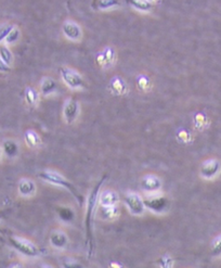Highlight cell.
Listing matches in <instances>:
<instances>
[{
  "label": "cell",
  "instance_id": "cell-1",
  "mask_svg": "<svg viewBox=\"0 0 221 268\" xmlns=\"http://www.w3.org/2000/svg\"><path fill=\"white\" fill-rule=\"evenodd\" d=\"M107 177L104 176L101 180H99L96 187L90 191L89 195L87 198L86 202V216H85V228H86V243L88 248V252L89 255L92 254L93 251V236H92V220L93 215H95L96 206L98 204L99 194L101 192V188L103 186L104 181H106Z\"/></svg>",
  "mask_w": 221,
  "mask_h": 268
},
{
  "label": "cell",
  "instance_id": "cell-2",
  "mask_svg": "<svg viewBox=\"0 0 221 268\" xmlns=\"http://www.w3.org/2000/svg\"><path fill=\"white\" fill-rule=\"evenodd\" d=\"M38 177H39L40 179L43 181L51 183V185L58 186V187L65 189V190H68L72 195H73L74 198H76V200L78 201V203L80 205L84 203L85 199L79 193V191L77 190V188L70 180L66 179L63 175H61L60 173L55 172V171H42L39 173V174H38Z\"/></svg>",
  "mask_w": 221,
  "mask_h": 268
},
{
  "label": "cell",
  "instance_id": "cell-3",
  "mask_svg": "<svg viewBox=\"0 0 221 268\" xmlns=\"http://www.w3.org/2000/svg\"><path fill=\"white\" fill-rule=\"evenodd\" d=\"M10 244L22 255L26 258H38L41 255V250L31 240L22 238L19 236H11L9 238Z\"/></svg>",
  "mask_w": 221,
  "mask_h": 268
},
{
  "label": "cell",
  "instance_id": "cell-4",
  "mask_svg": "<svg viewBox=\"0 0 221 268\" xmlns=\"http://www.w3.org/2000/svg\"><path fill=\"white\" fill-rule=\"evenodd\" d=\"M146 209L153 212L155 214H163L166 211H168L170 202L169 200L165 197V195L157 193H151L147 194V197L143 199Z\"/></svg>",
  "mask_w": 221,
  "mask_h": 268
},
{
  "label": "cell",
  "instance_id": "cell-5",
  "mask_svg": "<svg viewBox=\"0 0 221 268\" xmlns=\"http://www.w3.org/2000/svg\"><path fill=\"white\" fill-rule=\"evenodd\" d=\"M221 173V162L217 159H208L200 166V176L205 180H213Z\"/></svg>",
  "mask_w": 221,
  "mask_h": 268
},
{
  "label": "cell",
  "instance_id": "cell-6",
  "mask_svg": "<svg viewBox=\"0 0 221 268\" xmlns=\"http://www.w3.org/2000/svg\"><path fill=\"white\" fill-rule=\"evenodd\" d=\"M124 202H125L126 208L128 209L131 215L140 216L145 213V211H146L145 202H143V199L138 193L131 192V191L127 192L125 194Z\"/></svg>",
  "mask_w": 221,
  "mask_h": 268
},
{
  "label": "cell",
  "instance_id": "cell-7",
  "mask_svg": "<svg viewBox=\"0 0 221 268\" xmlns=\"http://www.w3.org/2000/svg\"><path fill=\"white\" fill-rule=\"evenodd\" d=\"M60 73L63 82L71 89H80L85 87V82L82 80V77L74 70L69 68H61Z\"/></svg>",
  "mask_w": 221,
  "mask_h": 268
},
{
  "label": "cell",
  "instance_id": "cell-8",
  "mask_svg": "<svg viewBox=\"0 0 221 268\" xmlns=\"http://www.w3.org/2000/svg\"><path fill=\"white\" fill-rule=\"evenodd\" d=\"M163 187V181L159 177L153 174H147L142 177L141 179V188L143 191H146L147 194L157 193L159 192Z\"/></svg>",
  "mask_w": 221,
  "mask_h": 268
},
{
  "label": "cell",
  "instance_id": "cell-9",
  "mask_svg": "<svg viewBox=\"0 0 221 268\" xmlns=\"http://www.w3.org/2000/svg\"><path fill=\"white\" fill-rule=\"evenodd\" d=\"M78 113H79V105H78V102H77V100L75 99L68 100V101L65 102L64 109H63V114H64V119L66 123H69V124L74 123L77 119V116H78Z\"/></svg>",
  "mask_w": 221,
  "mask_h": 268
},
{
  "label": "cell",
  "instance_id": "cell-10",
  "mask_svg": "<svg viewBox=\"0 0 221 268\" xmlns=\"http://www.w3.org/2000/svg\"><path fill=\"white\" fill-rule=\"evenodd\" d=\"M62 31L65 37H68L71 41L77 42L79 41L82 35L80 26L74 21H66L62 26Z\"/></svg>",
  "mask_w": 221,
  "mask_h": 268
},
{
  "label": "cell",
  "instance_id": "cell-11",
  "mask_svg": "<svg viewBox=\"0 0 221 268\" xmlns=\"http://www.w3.org/2000/svg\"><path fill=\"white\" fill-rule=\"evenodd\" d=\"M36 183L29 178H22L18 183V191L21 197L32 198L36 193Z\"/></svg>",
  "mask_w": 221,
  "mask_h": 268
},
{
  "label": "cell",
  "instance_id": "cell-12",
  "mask_svg": "<svg viewBox=\"0 0 221 268\" xmlns=\"http://www.w3.org/2000/svg\"><path fill=\"white\" fill-rule=\"evenodd\" d=\"M49 242L54 249L63 250L69 244V237L62 230H54L49 237Z\"/></svg>",
  "mask_w": 221,
  "mask_h": 268
},
{
  "label": "cell",
  "instance_id": "cell-13",
  "mask_svg": "<svg viewBox=\"0 0 221 268\" xmlns=\"http://www.w3.org/2000/svg\"><path fill=\"white\" fill-rule=\"evenodd\" d=\"M119 201L118 194L114 190H104L99 194L98 202L101 206H114L117 205Z\"/></svg>",
  "mask_w": 221,
  "mask_h": 268
},
{
  "label": "cell",
  "instance_id": "cell-14",
  "mask_svg": "<svg viewBox=\"0 0 221 268\" xmlns=\"http://www.w3.org/2000/svg\"><path fill=\"white\" fill-rule=\"evenodd\" d=\"M2 152L8 158H15L19 154V144L12 139H7L2 143Z\"/></svg>",
  "mask_w": 221,
  "mask_h": 268
},
{
  "label": "cell",
  "instance_id": "cell-15",
  "mask_svg": "<svg viewBox=\"0 0 221 268\" xmlns=\"http://www.w3.org/2000/svg\"><path fill=\"white\" fill-rule=\"evenodd\" d=\"M100 214H101V217L103 220L113 221L115 219H117L120 214V212L116 205H114V206H101Z\"/></svg>",
  "mask_w": 221,
  "mask_h": 268
},
{
  "label": "cell",
  "instance_id": "cell-16",
  "mask_svg": "<svg viewBox=\"0 0 221 268\" xmlns=\"http://www.w3.org/2000/svg\"><path fill=\"white\" fill-rule=\"evenodd\" d=\"M24 139L27 146L30 148H37L41 144V138L34 131L27 130L24 134Z\"/></svg>",
  "mask_w": 221,
  "mask_h": 268
},
{
  "label": "cell",
  "instance_id": "cell-17",
  "mask_svg": "<svg viewBox=\"0 0 221 268\" xmlns=\"http://www.w3.org/2000/svg\"><path fill=\"white\" fill-rule=\"evenodd\" d=\"M57 90V83L50 77H43L40 84V91L42 96H48Z\"/></svg>",
  "mask_w": 221,
  "mask_h": 268
},
{
  "label": "cell",
  "instance_id": "cell-18",
  "mask_svg": "<svg viewBox=\"0 0 221 268\" xmlns=\"http://www.w3.org/2000/svg\"><path fill=\"white\" fill-rule=\"evenodd\" d=\"M117 5H120V2L117 0H97L91 2V7L96 10H108Z\"/></svg>",
  "mask_w": 221,
  "mask_h": 268
},
{
  "label": "cell",
  "instance_id": "cell-19",
  "mask_svg": "<svg viewBox=\"0 0 221 268\" xmlns=\"http://www.w3.org/2000/svg\"><path fill=\"white\" fill-rule=\"evenodd\" d=\"M128 3L132 8L141 12H148L153 8V1H148V0H131Z\"/></svg>",
  "mask_w": 221,
  "mask_h": 268
},
{
  "label": "cell",
  "instance_id": "cell-20",
  "mask_svg": "<svg viewBox=\"0 0 221 268\" xmlns=\"http://www.w3.org/2000/svg\"><path fill=\"white\" fill-rule=\"evenodd\" d=\"M24 97L26 102L30 105H36L38 102V99H39V94L35 90L34 88L32 87H26L25 92H24Z\"/></svg>",
  "mask_w": 221,
  "mask_h": 268
},
{
  "label": "cell",
  "instance_id": "cell-21",
  "mask_svg": "<svg viewBox=\"0 0 221 268\" xmlns=\"http://www.w3.org/2000/svg\"><path fill=\"white\" fill-rule=\"evenodd\" d=\"M0 59H1L5 64L11 66L13 62V54L11 50L7 46H0Z\"/></svg>",
  "mask_w": 221,
  "mask_h": 268
},
{
  "label": "cell",
  "instance_id": "cell-22",
  "mask_svg": "<svg viewBox=\"0 0 221 268\" xmlns=\"http://www.w3.org/2000/svg\"><path fill=\"white\" fill-rule=\"evenodd\" d=\"M159 268H174L175 261L169 254H164L161 259L157 261Z\"/></svg>",
  "mask_w": 221,
  "mask_h": 268
},
{
  "label": "cell",
  "instance_id": "cell-23",
  "mask_svg": "<svg viewBox=\"0 0 221 268\" xmlns=\"http://www.w3.org/2000/svg\"><path fill=\"white\" fill-rule=\"evenodd\" d=\"M211 250H212V255L213 256H220L221 255V233L215 238L212 244H211Z\"/></svg>",
  "mask_w": 221,
  "mask_h": 268
},
{
  "label": "cell",
  "instance_id": "cell-24",
  "mask_svg": "<svg viewBox=\"0 0 221 268\" xmlns=\"http://www.w3.org/2000/svg\"><path fill=\"white\" fill-rule=\"evenodd\" d=\"M62 268H85L79 261L72 258H66L62 261Z\"/></svg>",
  "mask_w": 221,
  "mask_h": 268
},
{
  "label": "cell",
  "instance_id": "cell-25",
  "mask_svg": "<svg viewBox=\"0 0 221 268\" xmlns=\"http://www.w3.org/2000/svg\"><path fill=\"white\" fill-rule=\"evenodd\" d=\"M13 24H2L0 25V43L5 41V38L9 35V33L14 29Z\"/></svg>",
  "mask_w": 221,
  "mask_h": 268
},
{
  "label": "cell",
  "instance_id": "cell-26",
  "mask_svg": "<svg viewBox=\"0 0 221 268\" xmlns=\"http://www.w3.org/2000/svg\"><path fill=\"white\" fill-rule=\"evenodd\" d=\"M110 85H112L113 90L116 91V92H118V93H121L126 89L124 82L121 81L120 78H118V77H115L114 80L112 81V83H110Z\"/></svg>",
  "mask_w": 221,
  "mask_h": 268
},
{
  "label": "cell",
  "instance_id": "cell-27",
  "mask_svg": "<svg viewBox=\"0 0 221 268\" xmlns=\"http://www.w3.org/2000/svg\"><path fill=\"white\" fill-rule=\"evenodd\" d=\"M20 35H21L20 30L18 29V27H14V29L9 33V35L7 36V38H5L4 42L7 44H14L19 41Z\"/></svg>",
  "mask_w": 221,
  "mask_h": 268
},
{
  "label": "cell",
  "instance_id": "cell-28",
  "mask_svg": "<svg viewBox=\"0 0 221 268\" xmlns=\"http://www.w3.org/2000/svg\"><path fill=\"white\" fill-rule=\"evenodd\" d=\"M114 50L110 48H107L102 52V58H103V63L110 65L114 61Z\"/></svg>",
  "mask_w": 221,
  "mask_h": 268
},
{
  "label": "cell",
  "instance_id": "cell-29",
  "mask_svg": "<svg viewBox=\"0 0 221 268\" xmlns=\"http://www.w3.org/2000/svg\"><path fill=\"white\" fill-rule=\"evenodd\" d=\"M59 215H60L61 219H62L63 221H65V222L71 221L74 216L73 212H72L70 209H66V208H61L59 210Z\"/></svg>",
  "mask_w": 221,
  "mask_h": 268
},
{
  "label": "cell",
  "instance_id": "cell-30",
  "mask_svg": "<svg viewBox=\"0 0 221 268\" xmlns=\"http://www.w3.org/2000/svg\"><path fill=\"white\" fill-rule=\"evenodd\" d=\"M10 71H11L10 66L8 64H5L3 61L0 59V72H1V73H9Z\"/></svg>",
  "mask_w": 221,
  "mask_h": 268
},
{
  "label": "cell",
  "instance_id": "cell-31",
  "mask_svg": "<svg viewBox=\"0 0 221 268\" xmlns=\"http://www.w3.org/2000/svg\"><path fill=\"white\" fill-rule=\"evenodd\" d=\"M110 268H127L124 264L119 263V262H112V263L110 264Z\"/></svg>",
  "mask_w": 221,
  "mask_h": 268
},
{
  "label": "cell",
  "instance_id": "cell-32",
  "mask_svg": "<svg viewBox=\"0 0 221 268\" xmlns=\"http://www.w3.org/2000/svg\"><path fill=\"white\" fill-rule=\"evenodd\" d=\"M8 268H25V266L22 265L21 263H13V264H11Z\"/></svg>",
  "mask_w": 221,
  "mask_h": 268
},
{
  "label": "cell",
  "instance_id": "cell-33",
  "mask_svg": "<svg viewBox=\"0 0 221 268\" xmlns=\"http://www.w3.org/2000/svg\"><path fill=\"white\" fill-rule=\"evenodd\" d=\"M37 268H54V267L49 264H40L39 266H37Z\"/></svg>",
  "mask_w": 221,
  "mask_h": 268
},
{
  "label": "cell",
  "instance_id": "cell-34",
  "mask_svg": "<svg viewBox=\"0 0 221 268\" xmlns=\"http://www.w3.org/2000/svg\"><path fill=\"white\" fill-rule=\"evenodd\" d=\"M1 154H2V149L0 148V158H1Z\"/></svg>",
  "mask_w": 221,
  "mask_h": 268
}]
</instances>
